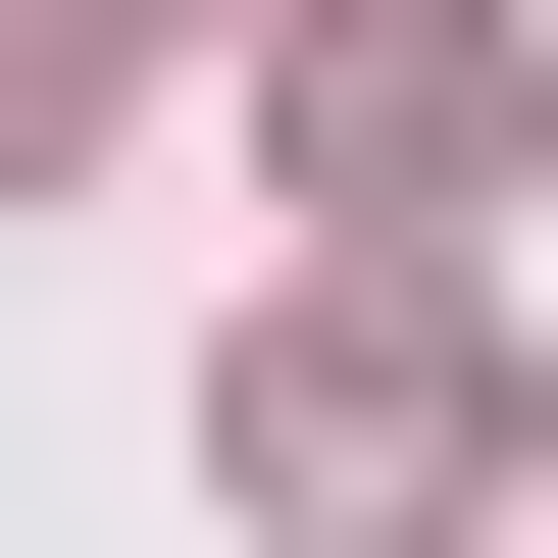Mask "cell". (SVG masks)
Returning a JSON list of instances; mask_svg holds the SVG:
<instances>
[{
  "mask_svg": "<svg viewBox=\"0 0 558 558\" xmlns=\"http://www.w3.org/2000/svg\"><path fill=\"white\" fill-rule=\"evenodd\" d=\"M153 102V0H0V204H51V153H102Z\"/></svg>",
  "mask_w": 558,
  "mask_h": 558,
  "instance_id": "3",
  "label": "cell"
},
{
  "mask_svg": "<svg viewBox=\"0 0 558 558\" xmlns=\"http://www.w3.org/2000/svg\"><path fill=\"white\" fill-rule=\"evenodd\" d=\"M254 508H305V558H457V508H508V355H457V254H355V305L254 355Z\"/></svg>",
  "mask_w": 558,
  "mask_h": 558,
  "instance_id": "1",
  "label": "cell"
},
{
  "mask_svg": "<svg viewBox=\"0 0 558 558\" xmlns=\"http://www.w3.org/2000/svg\"><path fill=\"white\" fill-rule=\"evenodd\" d=\"M305 204H407V254L508 204V0H305Z\"/></svg>",
  "mask_w": 558,
  "mask_h": 558,
  "instance_id": "2",
  "label": "cell"
}]
</instances>
